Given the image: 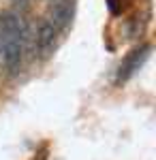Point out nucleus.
<instances>
[{
  "mask_svg": "<svg viewBox=\"0 0 156 160\" xmlns=\"http://www.w3.org/2000/svg\"><path fill=\"white\" fill-rule=\"evenodd\" d=\"M24 51H26V45H24L22 38H17L15 34H9V32L0 30V58L4 62V68H7L9 75H17L22 71Z\"/></svg>",
  "mask_w": 156,
  "mask_h": 160,
  "instance_id": "f257e3e1",
  "label": "nucleus"
},
{
  "mask_svg": "<svg viewBox=\"0 0 156 160\" xmlns=\"http://www.w3.org/2000/svg\"><path fill=\"white\" fill-rule=\"evenodd\" d=\"M56 41H58V30L49 24L47 19H43L36 32L32 34V49L39 60H47L56 49Z\"/></svg>",
  "mask_w": 156,
  "mask_h": 160,
  "instance_id": "f03ea898",
  "label": "nucleus"
},
{
  "mask_svg": "<svg viewBox=\"0 0 156 160\" xmlns=\"http://www.w3.org/2000/svg\"><path fill=\"white\" fill-rule=\"evenodd\" d=\"M73 19V0H49V24L56 30L69 28Z\"/></svg>",
  "mask_w": 156,
  "mask_h": 160,
  "instance_id": "7ed1b4c3",
  "label": "nucleus"
},
{
  "mask_svg": "<svg viewBox=\"0 0 156 160\" xmlns=\"http://www.w3.org/2000/svg\"><path fill=\"white\" fill-rule=\"evenodd\" d=\"M150 56V45H145V47H141V49H135L126 58V60L120 64V71H118V81H124V79H128L141 64H143V60Z\"/></svg>",
  "mask_w": 156,
  "mask_h": 160,
  "instance_id": "20e7f679",
  "label": "nucleus"
},
{
  "mask_svg": "<svg viewBox=\"0 0 156 160\" xmlns=\"http://www.w3.org/2000/svg\"><path fill=\"white\" fill-rule=\"evenodd\" d=\"M13 4L17 7L15 11H19V13H24V11H28V7H30V0H11Z\"/></svg>",
  "mask_w": 156,
  "mask_h": 160,
  "instance_id": "39448f33",
  "label": "nucleus"
}]
</instances>
